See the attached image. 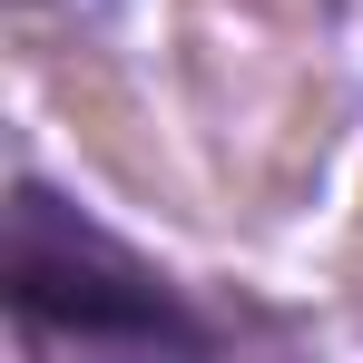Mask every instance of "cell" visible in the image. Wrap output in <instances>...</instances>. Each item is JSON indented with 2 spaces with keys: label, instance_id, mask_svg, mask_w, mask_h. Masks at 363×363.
<instances>
[{
  "label": "cell",
  "instance_id": "cell-1",
  "mask_svg": "<svg viewBox=\"0 0 363 363\" xmlns=\"http://www.w3.org/2000/svg\"><path fill=\"white\" fill-rule=\"evenodd\" d=\"M0 304L20 344H79V354H216L226 334L138 255L108 236L79 196L50 177H10V245H0Z\"/></svg>",
  "mask_w": 363,
  "mask_h": 363
}]
</instances>
